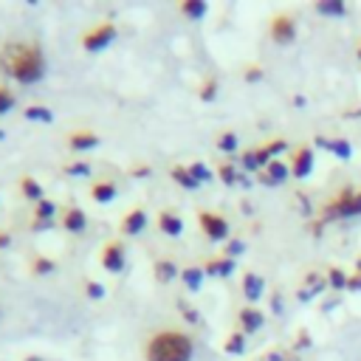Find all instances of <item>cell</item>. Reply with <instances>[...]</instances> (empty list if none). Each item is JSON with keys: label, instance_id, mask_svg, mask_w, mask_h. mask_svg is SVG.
<instances>
[{"label": "cell", "instance_id": "4", "mask_svg": "<svg viewBox=\"0 0 361 361\" xmlns=\"http://www.w3.org/2000/svg\"><path fill=\"white\" fill-rule=\"evenodd\" d=\"M271 37H274V42H279V45H288V42H293V37H296V25H293V17H288V14H279V17H274V23H271Z\"/></svg>", "mask_w": 361, "mask_h": 361}, {"label": "cell", "instance_id": "27", "mask_svg": "<svg viewBox=\"0 0 361 361\" xmlns=\"http://www.w3.org/2000/svg\"><path fill=\"white\" fill-rule=\"evenodd\" d=\"M155 274H158V276L166 282V279H172V276L178 274V268H175L172 262H166V259H164V262H158V265H155Z\"/></svg>", "mask_w": 361, "mask_h": 361}, {"label": "cell", "instance_id": "44", "mask_svg": "<svg viewBox=\"0 0 361 361\" xmlns=\"http://www.w3.org/2000/svg\"><path fill=\"white\" fill-rule=\"evenodd\" d=\"M0 138H3V130H0Z\"/></svg>", "mask_w": 361, "mask_h": 361}, {"label": "cell", "instance_id": "9", "mask_svg": "<svg viewBox=\"0 0 361 361\" xmlns=\"http://www.w3.org/2000/svg\"><path fill=\"white\" fill-rule=\"evenodd\" d=\"M288 175H290V169H288L282 161H271V164H268V169H265V175H262V183L276 186V183H282Z\"/></svg>", "mask_w": 361, "mask_h": 361}, {"label": "cell", "instance_id": "17", "mask_svg": "<svg viewBox=\"0 0 361 361\" xmlns=\"http://www.w3.org/2000/svg\"><path fill=\"white\" fill-rule=\"evenodd\" d=\"M180 279L186 282L189 290H197L200 282H203V271H200V268H186V271H180Z\"/></svg>", "mask_w": 361, "mask_h": 361}, {"label": "cell", "instance_id": "8", "mask_svg": "<svg viewBox=\"0 0 361 361\" xmlns=\"http://www.w3.org/2000/svg\"><path fill=\"white\" fill-rule=\"evenodd\" d=\"M102 262H104V268H107V271H113V274H116V271H121V268H124V248H121L118 243L107 245V248H104V259H102Z\"/></svg>", "mask_w": 361, "mask_h": 361}, {"label": "cell", "instance_id": "11", "mask_svg": "<svg viewBox=\"0 0 361 361\" xmlns=\"http://www.w3.org/2000/svg\"><path fill=\"white\" fill-rule=\"evenodd\" d=\"M316 144L324 147V149H330V152H336L338 158H350V155H353V147H350L344 138H333V141H327V138H316Z\"/></svg>", "mask_w": 361, "mask_h": 361}, {"label": "cell", "instance_id": "16", "mask_svg": "<svg viewBox=\"0 0 361 361\" xmlns=\"http://www.w3.org/2000/svg\"><path fill=\"white\" fill-rule=\"evenodd\" d=\"M99 144V138L93 135V133H76L73 138H71V147L73 149H90V147H96Z\"/></svg>", "mask_w": 361, "mask_h": 361}, {"label": "cell", "instance_id": "22", "mask_svg": "<svg viewBox=\"0 0 361 361\" xmlns=\"http://www.w3.org/2000/svg\"><path fill=\"white\" fill-rule=\"evenodd\" d=\"M327 282H330V288H347L350 276H347L341 268H330V271H327Z\"/></svg>", "mask_w": 361, "mask_h": 361}, {"label": "cell", "instance_id": "29", "mask_svg": "<svg viewBox=\"0 0 361 361\" xmlns=\"http://www.w3.org/2000/svg\"><path fill=\"white\" fill-rule=\"evenodd\" d=\"M23 195H25V197H39L42 189H39V183H37L34 178H25V180H23Z\"/></svg>", "mask_w": 361, "mask_h": 361}, {"label": "cell", "instance_id": "19", "mask_svg": "<svg viewBox=\"0 0 361 361\" xmlns=\"http://www.w3.org/2000/svg\"><path fill=\"white\" fill-rule=\"evenodd\" d=\"M172 178H175L180 186H186V189H197V186H200V183L192 178V172L183 169V166H175V169H172Z\"/></svg>", "mask_w": 361, "mask_h": 361}, {"label": "cell", "instance_id": "26", "mask_svg": "<svg viewBox=\"0 0 361 361\" xmlns=\"http://www.w3.org/2000/svg\"><path fill=\"white\" fill-rule=\"evenodd\" d=\"M189 172H192V178H195L197 183H206V180H212V172H209L203 164H192V166H189Z\"/></svg>", "mask_w": 361, "mask_h": 361}, {"label": "cell", "instance_id": "15", "mask_svg": "<svg viewBox=\"0 0 361 361\" xmlns=\"http://www.w3.org/2000/svg\"><path fill=\"white\" fill-rule=\"evenodd\" d=\"M231 271H234L231 259H214V262L206 265V274H212V276H228Z\"/></svg>", "mask_w": 361, "mask_h": 361}, {"label": "cell", "instance_id": "1", "mask_svg": "<svg viewBox=\"0 0 361 361\" xmlns=\"http://www.w3.org/2000/svg\"><path fill=\"white\" fill-rule=\"evenodd\" d=\"M0 68L3 73L14 76L23 85L39 82L45 76V59L37 42H8L0 51Z\"/></svg>", "mask_w": 361, "mask_h": 361}, {"label": "cell", "instance_id": "23", "mask_svg": "<svg viewBox=\"0 0 361 361\" xmlns=\"http://www.w3.org/2000/svg\"><path fill=\"white\" fill-rule=\"evenodd\" d=\"M93 197H96L99 203L113 200V197H116V186H113V183H99V186L93 189Z\"/></svg>", "mask_w": 361, "mask_h": 361}, {"label": "cell", "instance_id": "34", "mask_svg": "<svg viewBox=\"0 0 361 361\" xmlns=\"http://www.w3.org/2000/svg\"><path fill=\"white\" fill-rule=\"evenodd\" d=\"M214 90H217V85L214 82H206V87H200V99H214Z\"/></svg>", "mask_w": 361, "mask_h": 361}, {"label": "cell", "instance_id": "40", "mask_svg": "<svg viewBox=\"0 0 361 361\" xmlns=\"http://www.w3.org/2000/svg\"><path fill=\"white\" fill-rule=\"evenodd\" d=\"M51 268H54V265H51L48 259H39V262H37V271H51Z\"/></svg>", "mask_w": 361, "mask_h": 361}, {"label": "cell", "instance_id": "31", "mask_svg": "<svg viewBox=\"0 0 361 361\" xmlns=\"http://www.w3.org/2000/svg\"><path fill=\"white\" fill-rule=\"evenodd\" d=\"M14 107V96L8 93V90H0V116L6 113V110H11Z\"/></svg>", "mask_w": 361, "mask_h": 361}, {"label": "cell", "instance_id": "13", "mask_svg": "<svg viewBox=\"0 0 361 361\" xmlns=\"http://www.w3.org/2000/svg\"><path fill=\"white\" fill-rule=\"evenodd\" d=\"M240 324H243V330H245V333H254V330H259V327H262V313H259V310L245 307V310H240Z\"/></svg>", "mask_w": 361, "mask_h": 361}, {"label": "cell", "instance_id": "43", "mask_svg": "<svg viewBox=\"0 0 361 361\" xmlns=\"http://www.w3.org/2000/svg\"><path fill=\"white\" fill-rule=\"evenodd\" d=\"M358 59H361V48H358Z\"/></svg>", "mask_w": 361, "mask_h": 361}, {"label": "cell", "instance_id": "3", "mask_svg": "<svg viewBox=\"0 0 361 361\" xmlns=\"http://www.w3.org/2000/svg\"><path fill=\"white\" fill-rule=\"evenodd\" d=\"M361 214V192L344 189L327 209H324V220H336V217H355Z\"/></svg>", "mask_w": 361, "mask_h": 361}, {"label": "cell", "instance_id": "28", "mask_svg": "<svg viewBox=\"0 0 361 361\" xmlns=\"http://www.w3.org/2000/svg\"><path fill=\"white\" fill-rule=\"evenodd\" d=\"M217 147H220L223 152H234V149H237V135H234V133H226V135H220Z\"/></svg>", "mask_w": 361, "mask_h": 361}, {"label": "cell", "instance_id": "12", "mask_svg": "<svg viewBox=\"0 0 361 361\" xmlns=\"http://www.w3.org/2000/svg\"><path fill=\"white\" fill-rule=\"evenodd\" d=\"M243 290H245V299H248V302H257V299L262 296V276H257V274H245V279H243Z\"/></svg>", "mask_w": 361, "mask_h": 361}, {"label": "cell", "instance_id": "30", "mask_svg": "<svg viewBox=\"0 0 361 361\" xmlns=\"http://www.w3.org/2000/svg\"><path fill=\"white\" fill-rule=\"evenodd\" d=\"M217 175H220L223 183H234V180H237V172H234V166H228V164H223Z\"/></svg>", "mask_w": 361, "mask_h": 361}, {"label": "cell", "instance_id": "42", "mask_svg": "<svg viewBox=\"0 0 361 361\" xmlns=\"http://www.w3.org/2000/svg\"><path fill=\"white\" fill-rule=\"evenodd\" d=\"M355 274H358V276H361V259H358V265H355Z\"/></svg>", "mask_w": 361, "mask_h": 361}, {"label": "cell", "instance_id": "41", "mask_svg": "<svg viewBox=\"0 0 361 361\" xmlns=\"http://www.w3.org/2000/svg\"><path fill=\"white\" fill-rule=\"evenodd\" d=\"M0 245H8V234H0Z\"/></svg>", "mask_w": 361, "mask_h": 361}, {"label": "cell", "instance_id": "6", "mask_svg": "<svg viewBox=\"0 0 361 361\" xmlns=\"http://www.w3.org/2000/svg\"><path fill=\"white\" fill-rule=\"evenodd\" d=\"M113 37H116V28H113L110 23H104V25H99L96 31H90V34L85 37V48H87V51H102Z\"/></svg>", "mask_w": 361, "mask_h": 361}, {"label": "cell", "instance_id": "2", "mask_svg": "<svg viewBox=\"0 0 361 361\" xmlns=\"http://www.w3.org/2000/svg\"><path fill=\"white\" fill-rule=\"evenodd\" d=\"M149 361H189L192 358V338L175 330L158 333L147 347Z\"/></svg>", "mask_w": 361, "mask_h": 361}, {"label": "cell", "instance_id": "7", "mask_svg": "<svg viewBox=\"0 0 361 361\" xmlns=\"http://www.w3.org/2000/svg\"><path fill=\"white\" fill-rule=\"evenodd\" d=\"M313 169V149L310 147H302L299 152H296V158H293V178H305L307 172Z\"/></svg>", "mask_w": 361, "mask_h": 361}, {"label": "cell", "instance_id": "37", "mask_svg": "<svg viewBox=\"0 0 361 361\" xmlns=\"http://www.w3.org/2000/svg\"><path fill=\"white\" fill-rule=\"evenodd\" d=\"M226 251H228V257H237V254H243V243L240 240H231Z\"/></svg>", "mask_w": 361, "mask_h": 361}, {"label": "cell", "instance_id": "24", "mask_svg": "<svg viewBox=\"0 0 361 361\" xmlns=\"http://www.w3.org/2000/svg\"><path fill=\"white\" fill-rule=\"evenodd\" d=\"M25 118H31V121H45V124H48L54 116H51L48 107H28V110H25Z\"/></svg>", "mask_w": 361, "mask_h": 361}, {"label": "cell", "instance_id": "38", "mask_svg": "<svg viewBox=\"0 0 361 361\" xmlns=\"http://www.w3.org/2000/svg\"><path fill=\"white\" fill-rule=\"evenodd\" d=\"M310 285H313V288H316V290H319V288H322V285H324V282H319V279H313V276H310ZM310 293H313V290H302V293H299V299H302V302H305V299H310Z\"/></svg>", "mask_w": 361, "mask_h": 361}, {"label": "cell", "instance_id": "32", "mask_svg": "<svg viewBox=\"0 0 361 361\" xmlns=\"http://www.w3.org/2000/svg\"><path fill=\"white\" fill-rule=\"evenodd\" d=\"M68 175H90V166L87 164H71L68 166Z\"/></svg>", "mask_w": 361, "mask_h": 361}, {"label": "cell", "instance_id": "10", "mask_svg": "<svg viewBox=\"0 0 361 361\" xmlns=\"http://www.w3.org/2000/svg\"><path fill=\"white\" fill-rule=\"evenodd\" d=\"M316 11L324 14V17H344L347 14V3L344 0H319Z\"/></svg>", "mask_w": 361, "mask_h": 361}, {"label": "cell", "instance_id": "5", "mask_svg": "<svg viewBox=\"0 0 361 361\" xmlns=\"http://www.w3.org/2000/svg\"><path fill=\"white\" fill-rule=\"evenodd\" d=\"M200 226H203V231H206L212 240H226V237H228V223H226L223 217H217V214L203 212V214H200Z\"/></svg>", "mask_w": 361, "mask_h": 361}, {"label": "cell", "instance_id": "18", "mask_svg": "<svg viewBox=\"0 0 361 361\" xmlns=\"http://www.w3.org/2000/svg\"><path fill=\"white\" fill-rule=\"evenodd\" d=\"M180 8H183V14L192 17V20H200V17L206 14V3H203V0H186Z\"/></svg>", "mask_w": 361, "mask_h": 361}, {"label": "cell", "instance_id": "35", "mask_svg": "<svg viewBox=\"0 0 361 361\" xmlns=\"http://www.w3.org/2000/svg\"><path fill=\"white\" fill-rule=\"evenodd\" d=\"M243 166H245V169H257V166H259V164H257V152H245V155H243Z\"/></svg>", "mask_w": 361, "mask_h": 361}, {"label": "cell", "instance_id": "20", "mask_svg": "<svg viewBox=\"0 0 361 361\" xmlns=\"http://www.w3.org/2000/svg\"><path fill=\"white\" fill-rule=\"evenodd\" d=\"M65 228H68V231H82V228H85V214H82L79 209H71V212L65 214Z\"/></svg>", "mask_w": 361, "mask_h": 361}, {"label": "cell", "instance_id": "39", "mask_svg": "<svg viewBox=\"0 0 361 361\" xmlns=\"http://www.w3.org/2000/svg\"><path fill=\"white\" fill-rule=\"evenodd\" d=\"M259 76H262V73H259V68H251V71L245 73V79H248V82H254V79H259Z\"/></svg>", "mask_w": 361, "mask_h": 361}, {"label": "cell", "instance_id": "25", "mask_svg": "<svg viewBox=\"0 0 361 361\" xmlns=\"http://www.w3.org/2000/svg\"><path fill=\"white\" fill-rule=\"evenodd\" d=\"M245 350V338L240 336V333H234L228 341H226V353H234V355H240Z\"/></svg>", "mask_w": 361, "mask_h": 361}, {"label": "cell", "instance_id": "21", "mask_svg": "<svg viewBox=\"0 0 361 361\" xmlns=\"http://www.w3.org/2000/svg\"><path fill=\"white\" fill-rule=\"evenodd\" d=\"M161 228L175 237V234L183 231V223H180V217H175V214H161Z\"/></svg>", "mask_w": 361, "mask_h": 361}, {"label": "cell", "instance_id": "36", "mask_svg": "<svg viewBox=\"0 0 361 361\" xmlns=\"http://www.w3.org/2000/svg\"><path fill=\"white\" fill-rule=\"evenodd\" d=\"M87 293H90L93 299H102V296H104V288H102L99 282H87Z\"/></svg>", "mask_w": 361, "mask_h": 361}, {"label": "cell", "instance_id": "14", "mask_svg": "<svg viewBox=\"0 0 361 361\" xmlns=\"http://www.w3.org/2000/svg\"><path fill=\"white\" fill-rule=\"evenodd\" d=\"M144 226H147V214H144L141 209L130 212L127 220H124V231H127V234H138V231H144Z\"/></svg>", "mask_w": 361, "mask_h": 361}, {"label": "cell", "instance_id": "33", "mask_svg": "<svg viewBox=\"0 0 361 361\" xmlns=\"http://www.w3.org/2000/svg\"><path fill=\"white\" fill-rule=\"evenodd\" d=\"M37 214L48 220V217L54 214V203H51V200H42V203H39V209H37Z\"/></svg>", "mask_w": 361, "mask_h": 361}]
</instances>
